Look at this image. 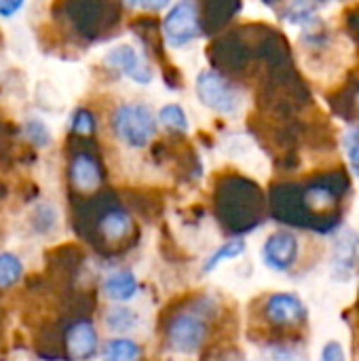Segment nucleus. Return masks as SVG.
Segmentation results:
<instances>
[{
    "label": "nucleus",
    "mask_w": 359,
    "mask_h": 361,
    "mask_svg": "<svg viewBox=\"0 0 359 361\" xmlns=\"http://www.w3.org/2000/svg\"><path fill=\"white\" fill-rule=\"evenodd\" d=\"M140 4L148 11H161L169 4V0H140Z\"/></svg>",
    "instance_id": "obj_24"
},
{
    "label": "nucleus",
    "mask_w": 359,
    "mask_h": 361,
    "mask_svg": "<svg viewBox=\"0 0 359 361\" xmlns=\"http://www.w3.org/2000/svg\"><path fill=\"white\" fill-rule=\"evenodd\" d=\"M159 121H161L169 131H178V133H186V131H188L186 112H184L178 104H167V106H163L161 112H159Z\"/></svg>",
    "instance_id": "obj_16"
},
{
    "label": "nucleus",
    "mask_w": 359,
    "mask_h": 361,
    "mask_svg": "<svg viewBox=\"0 0 359 361\" xmlns=\"http://www.w3.org/2000/svg\"><path fill=\"white\" fill-rule=\"evenodd\" d=\"M214 311L216 302L209 296L195 298L188 309L171 311L163 326L165 345L180 355H193L201 351L209 334V317Z\"/></svg>",
    "instance_id": "obj_1"
},
{
    "label": "nucleus",
    "mask_w": 359,
    "mask_h": 361,
    "mask_svg": "<svg viewBox=\"0 0 359 361\" xmlns=\"http://www.w3.org/2000/svg\"><path fill=\"white\" fill-rule=\"evenodd\" d=\"M262 2H277V0H262Z\"/></svg>",
    "instance_id": "obj_26"
},
{
    "label": "nucleus",
    "mask_w": 359,
    "mask_h": 361,
    "mask_svg": "<svg viewBox=\"0 0 359 361\" xmlns=\"http://www.w3.org/2000/svg\"><path fill=\"white\" fill-rule=\"evenodd\" d=\"M320 361H347L345 349L339 341H330L324 345L322 353H320Z\"/></svg>",
    "instance_id": "obj_21"
},
{
    "label": "nucleus",
    "mask_w": 359,
    "mask_h": 361,
    "mask_svg": "<svg viewBox=\"0 0 359 361\" xmlns=\"http://www.w3.org/2000/svg\"><path fill=\"white\" fill-rule=\"evenodd\" d=\"M133 233V222L127 212L110 209L99 220V235L106 243H121Z\"/></svg>",
    "instance_id": "obj_11"
},
{
    "label": "nucleus",
    "mask_w": 359,
    "mask_h": 361,
    "mask_svg": "<svg viewBox=\"0 0 359 361\" xmlns=\"http://www.w3.org/2000/svg\"><path fill=\"white\" fill-rule=\"evenodd\" d=\"M197 95L203 106L220 114H233L239 108L237 91L214 70H203L197 76Z\"/></svg>",
    "instance_id": "obj_6"
},
{
    "label": "nucleus",
    "mask_w": 359,
    "mask_h": 361,
    "mask_svg": "<svg viewBox=\"0 0 359 361\" xmlns=\"http://www.w3.org/2000/svg\"><path fill=\"white\" fill-rule=\"evenodd\" d=\"M104 322H106L108 330L123 334V332H129V330H133V328H135V324H138V315H135L131 309L116 307V309H110V311L106 313Z\"/></svg>",
    "instance_id": "obj_15"
},
{
    "label": "nucleus",
    "mask_w": 359,
    "mask_h": 361,
    "mask_svg": "<svg viewBox=\"0 0 359 361\" xmlns=\"http://www.w3.org/2000/svg\"><path fill=\"white\" fill-rule=\"evenodd\" d=\"M125 4H129V6H133V4H135V0H125Z\"/></svg>",
    "instance_id": "obj_25"
},
{
    "label": "nucleus",
    "mask_w": 359,
    "mask_h": 361,
    "mask_svg": "<svg viewBox=\"0 0 359 361\" xmlns=\"http://www.w3.org/2000/svg\"><path fill=\"white\" fill-rule=\"evenodd\" d=\"M140 357H142L140 345L129 338H114L106 343L102 351V361H138Z\"/></svg>",
    "instance_id": "obj_13"
},
{
    "label": "nucleus",
    "mask_w": 359,
    "mask_h": 361,
    "mask_svg": "<svg viewBox=\"0 0 359 361\" xmlns=\"http://www.w3.org/2000/svg\"><path fill=\"white\" fill-rule=\"evenodd\" d=\"M106 63L116 68L118 72H123L125 76H129L133 82L140 85H148L152 80V70L148 66V61L144 59V55H140L133 47L129 44H121L114 47L108 55H106Z\"/></svg>",
    "instance_id": "obj_7"
},
{
    "label": "nucleus",
    "mask_w": 359,
    "mask_h": 361,
    "mask_svg": "<svg viewBox=\"0 0 359 361\" xmlns=\"http://www.w3.org/2000/svg\"><path fill=\"white\" fill-rule=\"evenodd\" d=\"M358 260V237L353 233L341 235V239L334 245V256H332V273L336 279H349Z\"/></svg>",
    "instance_id": "obj_10"
},
{
    "label": "nucleus",
    "mask_w": 359,
    "mask_h": 361,
    "mask_svg": "<svg viewBox=\"0 0 359 361\" xmlns=\"http://www.w3.org/2000/svg\"><path fill=\"white\" fill-rule=\"evenodd\" d=\"M163 32L171 47H184V44L193 42L201 34L197 0L176 2L163 21Z\"/></svg>",
    "instance_id": "obj_5"
},
{
    "label": "nucleus",
    "mask_w": 359,
    "mask_h": 361,
    "mask_svg": "<svg viewBox=\"0 0 359 361\" xmlns=\"http://www.w3.org/2000/svg\"><path fill=\"white\" fill-rule=\"evenodd\" d=\"M112 131L129 148H144L157 135V118L144 104H121L112 114Z\"/></svg>",
    "instance_id": "obj_2"
},
{
    "label": "nucleus",
    "mask_w": 359,
    "mask_h": 361,
    "mask_svg": "<svg viewBox=\"0 0 359 361\" xmlns=\"http://www.w3.org/2000/svg\"><path fill=\"white\" fill-rule=\"evenodd\" d=\"M260 258L267 269H271L275 273H288L298 264L300 241L292 231L279 228L267 237V241L260 250Z\"/></svg>",
    "instance_id": "obj_4"
},
{
    "label": "nucleus",
    "mask_w": 359,
    "mask_h": 361,
    "mask_svg": "<svg viewBox=\"0 0 359 361\" xmlns=\"http://www.w3.org/2000/svg\"><path fill=\"white\" fill-rule=\"evenodd\" d=\"M25 0H0V17H13Z\"/></svg>",
    "instance_id": "obj_23"
},
{
    "label": "nucleus",
    "mask_w": 359,
    "mask_h": 361,
    "mask_svg": "<svg viewBox=\"0 0 359 361\" xmlns=\"http://www.w3.org/2000/svg\"><path fill=\"white\" fill-rule=\"evenodd\" d=\"M66 351L70 361H91L97 353V332L91 322H76L66 334Z\"/></svg>",
    "instance_id": "obj_8"
},
{
    "label": "nucleus",
    "mask_w": 359,
    "mask_h": 361,
    "mask_svg": "<svg viewBox=\"0 0 359 361\" xmlns=\"http://www.w3.org/2000/svg\"><path fill=\"white\" fill-rule=\"evenodd\" d=\"M25 137L36 146H47L51 142V133L40 121H30L25 125Z\"/></svg>",
    "instance_id": "obj_19"
},
{
    "label": "nucleus",
    "mask_w": 359,
    "mask_h": 361,
    "mask_svg": "<svg viewBox=\"0 0 359 361\" xmlns=\"http://www.w3.org/2000/svg\"><path fill=\"white\" fill-rule=\"evenodd\" d=\"M104 294L114 302H127L138 294V279L131 271H116L104 279Z\"/></svg>",
    "instance_id": "obj_12"
},
{
    "label": "nucleus",
    "mask_w": 359,
    "mask_h": 361,
    "mask_svg": "<svg viewBox=\"0 0 359 361\" xmlns=\"http://www.w3.org/2000/svg\"><path fill=\"white\" fill-rule=\"evenodd\" d=\"M243 252H245V243H243L241 239H231V241L222 243V245L205 260L203 271H205V273H212V271H216L220 264H224V262H229V260H235V258L243 256Z\"/></svg>",
    "instance_id": "obj_14"
},
{
    "label": "nucleus",
    "mask_w": 359,
    "mask_h": 361,
    "mask_svg": "<svg viewBox=\"0 0 359 361\" xmlns=\"http://www.w3.org/2000/svg\"><path fill=\"white\" fill-rule=\"evenodd\" d=\"M70 180L72 186L80 192H95L102 184L99 163L91 154H76L70 163Z\"/></svg>",
    "instance_id": "obj_9"
},
{
    "label": "nucleus",
    "mask_w": 359,
    "mask_h": 361,
    "mask_svg": "<svg viewBox=\"0 0 359 361\" xmlns=\"http://www.w3.org/2000/svg\"><path fill=\"white\" fill-rule=\"evenodd\" d=\"M260 317L269 328L275 330H298L309 319L307 305L290 292L269 294L260 302Z\"/></svg>",
    "instance_id": "obj_3"
},
{
    "label": "nucleus",
    "mask_w": 359,
    "mask_h": 361,
    "mask_svg": "<svg viewBox=\"0 0 359 361\" xmlns=\"http://www.w3.org/2000/svg\"><path fill=\"white\" fill-rule=\"evenodd\" d=\"M23 264L13 254H0V288H11L19 281Z\"/></svg>",
    "instance_id": "obj_17"
},
{
    "label": "nucleus",
    "mask_w": 359,
    "mask_h": 361,
    "mask_svg": "<svg viewBox=\"0 0 359 361\" xmlns=\"http://www.w3.org/2000/svg\"><path fill=\"white\" fill-rule=\"evenodd\" d=\"M345 150H347L353 173L359 178V129H353L345 135Z\"/></svg>",
    "instance_id": "obj_20"
},
{
    "label": "nucleus",
    "mask_w": 359,
    "mask_h": 361,
    "mask_svg": "<svg viewBox=\"0 0 359 361\" xmlns=\"http://www.w3.org/2000/svg\"><path fill=\"white\" fill-rule=\"evenodd\" d=\"M313 8H315V0H292L288 13L292 15L290 17L292 21H298L300 17H307Z\"/></svg>",
    "instance_id": "obj_22"
},
{
    "label": "nucleus",
    "mask_w": 359,
    "mask_h": 361,
    "mask_svg": "<svg viewBox=\"0 0 359 361\" xmlns=\"http://www.w3.org/2000/svg\"><path fill=\"white\" fill-rule=\"evenodd\" d=\"M95 129V118L89 110H76L72 118V131L78 135H91Z\"/></svg>",
    "instance_id": "obj_18"
}]
</instances>
